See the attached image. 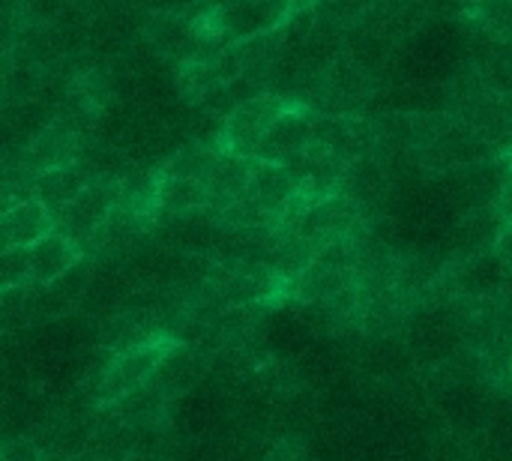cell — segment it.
<instances>
[{"label": "cell", "instance_id": "cell-6", "mask_svg": "<svg viewBox=\"0 0 512 461\" xmlns=\"http://www.w3.org/2000/svg\"><path fill=\"white\" fill-rule=\"evenodd\" d=\"M315 117L318 111L309 105V102H294L291 111H285L270 135L264 138L261 150H258V159L261 162H273V165H291L294 159H300L309 147H312V132H315Z\"/></svg>", "mask_w": 512, "mask_h": 461}, {"label": "cell", "instance_id": "cell-5", "mask_svg": "<svg viewBox=\"0 0 512 461\" xmlns=\"http://www.w3.org/2000/svg\"><path fill=\"white\" fill-rule=\"evenodd\" d=\"M450 282H453L456 300H465V303H495V300L507 297L512 276L495 252H483L477 258L459 261L450 270Z\"/></svg>", "mask_w": 512, "mask_h": 461}, {"label": "cell", "instance_id": "cell-16", "mask_svg": "<svg viewBox=\"0 0 512 461\" xmlns=\"http://www.w3.org/2000/svg\"><path fill=\"white\" fill-rule=\"evenodd\" d=\"M0 461H48L45 450L36 444V441H9L3 444V453H0Z\"/></svg>", "mask_w": 512, "mask_h": 461}, {"label": "cell", "instance_id": "cell-8", "mask_svg": "<svg viewBox=\"0 0 512 461\" xmlns=\"http://www.w3.org/2000/svg\"><path fill=\"white\" fill-rule=\"evenodd\" d=\"M84 246H78L75 240L63 237V234H48L45 240H39L36 246L27 249L30 255V285L39 288H51L57 282H63L84 258Z\"/></svg>", "mask_w": 512, "mask_h": 461}, {"label": "cell", "instance_id": "cell-19", "mask_svg": "<svg viewBox=\"0 0 512 461\" xmlns=\"http://www.w3.org/2000/svg\"><path fill=\"white\" fill-rule=\"evenodd\" d=\"M510 378H512V366H510Z\"/></svg>", "mask_w": 512, "mask_h": 461}, {"label": "cell", "instance_id": "cell-12", "mask_svg": "<svg viewBox=\"0 0 512 461\" xmlns=\"http://www.w3.org/2000/svg\"><path fill=\"white\" fill-rule=\"evenodd\" d=\"M45 435H48V441H42V444L36 441V444L45 450L48 459L51 456H57V459H75V456H81L93 444L96 426L84 414L72 411V414H63L60 420H54Z\"/></svg>", "mask_w": 512, "mask_h": 461}, {"label": "cell", "instance_id": "cell-13", "mask_svg": "<svg viewBox=\"0 0 512 461\" xmlns=\"http://www.w3.org/2000/svg\"><path fill=\"white\" fill-rule=\"evenodd\" d=\"M219 162H222V153H219L213 144H210V147L195 144V147L177 150V153L162 165L159 174H165V177H186V180H207V183H210V177L216 174Z\"/></svg>", "mask_w": 512, "mask_h": 461}, {"label": "cell", "instance_id": "cell-7", "mask_svg": "<svg viewBox=\"0 0 512 461\" xmlns=\"http://www.w3.org/2000/svg\"><path fill=\"white\" fill-rule=\"evenodd\" d=\"M54 234V213L39 198H6L0 213L3 249H30Z\"/></svg>", "mask_w": 512, "mask_h": 461}, {"label": "cell", "instance_id": "cell-4", "mask_svg": "<svg viewBox=\"0 0 512 461\" xmlns=\"http://www.w3.org/2000/svg\"><path fill=\"white\" fill-rule=\"evenodd\" d=\"M312 144H321L354 168L381 153V126L357 114H318Z\"/></svg>", "mask_w": 512, "mask_h": 461}, {"label": "cell", "instance_id": "cell-1", "mask_svg": "<svg viewBox=\"0 0 512 461\" xmlns=\"http://www.w3.org/2000/svg\"><path fill=\"white\" fill-rule=\"evenodd\" d=\"M183 348H186V342H180L177 336L159 333V336H150V339H141L129 348H123V351H114L90 390L93 408L108 411V408H117L120 402L132 399L135 393L147 390L159 378L165 363L171 357H177Z\"/></svg>", "mask_w": 512, "mask_h": 461}, {"label": "cell", "instance_id": "cell-2", "mask_svg": "<svg viewBox=\"0 0 512 461\" xmlns=\"http://www.w3.org/2000/svg\"><path fill=\"white\" fill-rule=\"evenodd\" d=\"M297 99L279 96V93H258L249 96L243 102H237L225 123L219 126L213 147L222 156H234V159H258V150L264 144V138L270 135L273 123L294 108Z\"/></svg>", "mask_w": 512, "mask_h": 461}, {"label": "cell", "instance_id": "cell-18", "mask_svg": "<svg viewBox=\"0 0 512 461\" xmlns=\"http://www.w3.org/2000/svg\"><path fill=\"white\" fill-rule=\"evenodd\" d=\"M495 255L501 258V264L510 270L512 276V222L504 225V231H501V237H498V243H495Z\"/></svg>", "mask_w": 512, "mask_h": 461}, {"label": "cell", "instance_id": "cell-11", "mask_svg": "<svg viewBox=\"0 0 512 461\" xmlns=\"http://www.w3.org/2000/svg\"><path fill=\"white\" fill-rule=\"evenodd\" d=\"M93 174L75 162V165H66V168H54V171H45L36 177L33 183V198H39L51 213L66 207L69 201H75L81 192H87L93 186Z\"/></svg>", "mask_w": 512, "mask_h": 461}, {"label": "cell", "instance_id": "cell-14", "mask_svg": "<svg viewBox=\"0 0 512 461\" xmlns=\"http://www.w3.org/2000/svg\"><path fill=\"white\" fill-rule=\"evenodd\" d=\"M471 15L486 27V33L512 45V3H477Z\"/></svg>", "mask_w": 512, "mask_h": 461}, {"label": "cell", "instance_id": "cell-3", "mask_svg": "<svg viewBox=\"0 0 512 461\" xmlns=\"http://www.w3.org/2000/svg\"><path fill=\"white\" fill-rule=\"evenodd\" d=\"M120 201H123V186L120 183L96 180L75 201L54 210V231L87 249V243L102 237V231L111 222L114 210L120 207Z\"/></svg>", "mask_w": 512, "mask_h": 461}, {"label": "cell", "instance_id": "cell-10", "mask_svg": "<svg viewBox=\"0 0 512 461\" xmlns=\"http://www.w3.org/2000/svg\"><path fill=\"white\" fill-rule=\"evenodd\" d=\"M153 198L159 213H192L213 207V192L207 180L153 174Z\"/></svg>", "mask_w": 512, "mask_h": 461}, {"label": "cell", "instance_id": "cell-9", "mask_svg": "<svg viewBox=\"0 0 512 461\" xmlns=\"http://www.w3.org/2000/svg\"><path fill=\"white\" fill-rule=\"evenodd\" d=\"M78 153H81V129H75L72 123H66L60 117L54 123H48L27 147V159L36 174L75 165Z\"/></svg>", "mask_w": 512, "mask_h": 461}, {"label": "cell", "instance_id": "cell-17", "mask_svg": "<svg viewBox=\"0 0 512 461\" xmlns=\"http://www.w3.org/2000/svg\"><path fill=\"white\" fill-rule=\"evenodd\" d=\"M264 461H306V453H303V444L300 441L285 438L276 447H270V453L264 456Z\"/></svg>", "mask_w": 512, "mask_h": 461}, {"label": "cell", "instance_id": "cell-15", "mask_svg": "<svg viewBox=\"0 0 512 461\" xmlns=\"http://www.w3.org/2000/svg\"><path fill=\"white\" fill-rule=\"evenodd\" d=\"M30 285V255L27 249H3L0 261V288L3 294Z\"/></svg>", "mask_w": 512, "mask_h": 461}]
</instances>
